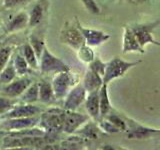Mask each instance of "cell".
I'll return each instance as SVG.
<instances>
[{
  "instance_id": "603a6c76",
  "label": "cell",
  "mask_w": 160,
  "mask_h": 150,
  "mask_svg": "<svg viewBox=\"0 0 160 150\" xmlns=\"http://www.w3.org/2000/svg\"><path fill=\"white\" fill-rule=\"evenodd\" d=\"M76 132L78 134H81L86 139H97L100 136L101 129L93 123H87L84 126L80 127Z\"/></svg>"
},
{
  "instance_id": "d6a6232c",
  "label": "cell",
  "mask_w": 160,
  "mask_h": 150,
  "mask_svg": "<svg viewBox=\"0 0 160 150\" xmlns=\"http://www.w3.org/2000/svg\"><path fill=\"white\" fill-rule=\"evenodd\" d=\"M81 1L84 4L85 8H86L90 13H92V14L100 13V8L94 0H81Z\"/></svg>"
},
{
  "instance_id": "e0dca14e",
  "label": "cell",
  "mask_w": 160,
  "mask_h": 150,
  "mask_svg": "<svg viewBox=\"0 0 160 150\" xmlns=\"http://www.w3.org/2000/svg\"><path fill=\"white\" fill-rule=\"evenodd\" d=\"M82 84L88 93L96 91V90H99L101 88V86L103 85V77L100 74L88 68V70L84 75Z\"/></svg>"
},
{
  "instance_id": "9c48e42d",
  "label": "cell",
  "mask_w": 160,
  "mask_h": 150,
  "mask_svg": "<svg viewBox=\"0 0 160 150\" xmlns=\"http://www.w3.org/2000/svg\"><path fill=\"white\" fill-rule=\"evenodd\" d=\"M87 90L85 89L82 83L76 84L65 96L63 108L66 110L76 111L80 105L85 102V99L87 97Z\"/></svg>"
},
{
  "instance_id": "f1b7e54d",
  "label": "cell",
  "mask_w": 160,
  "mask_h": 150,
  "mask_svg": "<svg viewBox=\"0 0 160 150\" xmlns=\"http://www.w3.org/2000/svg\"><path fill=\"white\" fill-rule=\"evenodd\" d=\"M88 68L93 70V71H95L96 73L100 74L103 77L104 73H105V68H106V63H104L100 58L95 57L92 61L89 63Z\"/></svg>"
},
{
  "instance_id": "ac0fdd59",
  "label": "cell",
  "mask_w": 160,
  "mask_h": 150,
  "mask_svg": "<svg viewBox=\"0 0 160 150\" xmlns=\"http://www.w3.org/2000/svg\"><path fill=\"white\" fill-rule=\"evenodd\" d=\"M99 104H100V119H103L111 111V103L108 95V84L103 83L99 90Z\"/></svg>"
},
{
  "instance_id": "52a82bcc",
  "label": "cell",
  "mask_w": 160,
  "mask_h": 150,
  "mask_svg": "<svg viewBox=\"0 0 160 150\" xmlns=\"http://www.w3.org/2000/svg\"><path fill=\"white\" fill-rule=\"evenodd\" d=\"M31 83L32 80L29 77L26 76L16 77L10 83L2 85L1 88H0V95L16 99L21 96V94L27 89V87Z\"/></svg>"
},
{
  "instance_id": "4dcf8cb0",
  "label": "cell",
  "mask_w": 160,
  "mask_h": 150,
  "mask_svg": "<svg viewBox=\"0 0 160 150\" xmlns=\"http://www.w3.org/2000/svg\"><path fill=\"white\" fill-rule=\"evenodd\" d=\"M105 119V118H103ZM99 128L101 129V131H105L106 133H118L120 132V129L117 128L114 124H112L107 119L100 120L99 121Z\"/></svg>"
},
{
  "instance_id": "7402d4cb",
  "label": "cell",
  "mask_w": 160,
  "mask_h": 150,
  "mask_svg": "<svg viewBox=\"0 0 160 150\" xmlns=\"http://www.w3.org/2000/svg\"><path fill=\"white\" fill-rule=\"evenodd\" d=\"M18 76L16 70H15L14 64H13V60L10 59V61L8 64L5 66V68L0 73V85H5L8 84Z\"/></svg>"
},
{
  "instance_id": "3957f363",
  "label": "cell",
  "mask_w": 160,
  "mask_h": 150,
  "mask_svg": "<svg viewBox=\"0 0 160 150\" xmlns=\"http://www.w3.org/2000/svg\"><path fill=\"white\" fill-rule=\"evenodd\" d=\"M51 83L56 99H62L65 98L71 88L78 84V77L76 76V74L72 73L70 70L63 71L55 74Z\"/></svg>"
},
{
  "instance_id": "8992f818",
  "label": "cell",
  "mask_w": 160,
  "mask_h": 150,
  "mask_svg": "<svg viewBox=\"0 0 160 150\" xmlns=\"http://www.w3.org/2000/svg\"><path fill=\"white\" fill-rule=\"evenodd\" d=\"M59 39L61 43L71 47L72 49H75L76 51L86 43L83 34L80 31L76 23L71 24L70 22H66L64 24L61 32H60Z\"/></svg>"
},
{
  "instance_id": "7a4b0ae2",
  "label": "cell",
  "mask_w": 160,
  "mask_h": 150,
  "mask_svg": "<svg viewBox=\"0 0 160 150\" xmlns=\"http://www.w3.org/2000/svg\"><path fill=\"white\" fill-rule=\"evenodd\" d=\"M39 70L42 74H57L59 72L69 71L70 67L63 60L50 52L47 46H45L39 59Z\"/></svg>"
},
{
  "instance_id": "f546056e",
  "label": "cell",
  "mask_w": 160,
  "mask_h": 150,
  "mask_svg": "<svg viewBox=\"0 0 160 150\" xmlns=\"http://www.w3.org/2000/svg\"><path fill=\"white\" fill-rule=\"evenodd\" d=\"M105 119H107L108 121H110L112 124H114L117 128L120 129V131H125V130L127 129L126 122H125L121 117L118 116V115H116V114L109 113L107 116L105 117Z\"/></svg>"
},
{
  "instance_id": "8fae6325",
  "label": "cell",
  "mask_w": 160,
  "mask_h": 150,
  "mask_svg": "<svg viewBox=\"0 0 160 150\" xmlns=\"http://www.w3.org/2000/svg\"><path fill=\"white\" fill-rule=\"evenodd\" d=\"M43 112L42 108L35 104H28V103H22V104H16L15 106L2 115V118H18V117H30V116H38Z\"/></svg>"
},
{
  "instance_id": "83f0119b",
  "label": "cell",
  "mask_w": 160,
  "mask_h": 150,
  "mask_svg": "<svg viewBox=\"0 0 160 150\" xmlns=\"http://www.w3.org/2000/svg\"><path fill=\"white\" fill-rule=\"evenodd\" d=\"M15 105H16V100L14 98H9L1 95L0 96V115H4L10 111Z\"/></svg>"
},
{
  "instance_id": "2e32d148",
  "label": "cell",
  "mask_w": 160,
  "mask_h": 150,
  "mask_svg": "<svg viewBox=\"0 0 160 150\" xmlns=\"http://www.w3.org/2000/svg\"><path fill=\"white\" fill-rule=\"evenodd\" d=\"M27 26H29V13L26 11H20L10 19L6 27V32L15 33L25 29Z\"/></svg>"
},
{
  "instance_id": "1f68e13d",
  "label": "cell",
  "mask_w": 160,
  "mask_h": 150,
  "mask_svg": "<svg viewBox=\"0 0 160 150\" xmlns=\"http://www.w3.org/2000/svg\"><path fill=\"white\" fill-rule=\"evenodd\" d=\"M30 0H3V6L6 9H13L26 4Z\"/></svg>"
},
{
  "instance_id": "ffe728a7",
  "label": "cell",
  "mask_w": 160,
  "mask_h": 150,
  "mask_svg": "<svg viewBox=\"0 0 160 150\" xmlns=\"http://www.w3.org/2000/svg\"><path fill=\"white\" fill-rule=\"evenodd\" d=\"M22 103L34 104L39 101V83L32 82L19 97Z\"/></svg>"
},
{
  "instance_id": "4316f807",
  "label": "cell",
  "mask_w": 160,
  "mask_h": 150,
  "mask_svg": "<svg viewBox=\"0 0 160 150\" xmlns=\"http://www.w3.org/2000/svg\"><path fill=\"white\" fill-rule=\"evenodd\" d=\"M12 56V47L5 46L0 48V73L8 64Z\"/></svg>"
},
{
  "instance_id": "277c9868",
  "label": "cell",
  "mask_w": 160,
  "mask_h": 150,
  "mask_svg": "<svg viewBox=\"0 0 160 150\" xmlns=\"http://www.w3.org/2000/svg\"><path fill=\"white\" fill-rule=\"evenodd\" d=\"M140 62L141 61L128 62L119 57H114L108 63H106V68H105V73L103 76V83L109 84L112 80L123 76L130 68H132L135 65H138Z\"/></svg>"
},
{
  "instance_id": "d4e9b609",
  "label": "cell",
  "mask_w": 160,
  "mask_h": 150,
  "mask_svg": "<svg viewBox=\"0 0 160 150\" xmlns=\"http://www.w3.org/2000/svg\"><path fill=\"white\" fill-rule=\"evenodd\" d=\"M29 43L31 44V46L33 47L34 51L36 52L37 57L40 59L41 57V54L43 52L44 47L46 46L45 45V40L42 36H39L37 34H31L29 36Z\"/></svg>"
},
{
  "instance_id": "ba28073f",
  "label": "cell",
  "mask_w": 160,
  "mask_h": 150,
  "mask_svg": "<svg viewBox=\"0 0 160 150\" xmlns=\"http://www.w3.org/2000/svg\"><path fill=\"white\" fill-rule=\"evenodd\" d=\"M40 122V116L30 117H18V118H6L0 124V128L6 131H18L26 128L35 127Z\"/></svg>"
},
{
  "instance_id": "836d02e7",
  "label": "cell",
  "mask_w": 160,
  "mask_h": 150,
  "mask_svg": "<svg viewBox=\"0 0 160 150\" xmlns=\"http://www.w3.org/2000/svg\"><path fill=\"white\" fill-rule=\"evenodd\" d=\"M129 3L134 4V5H140V4H144V3H147L150 2L151 0H127Z\"/></svg>"
},
{
  "instance_id": "30bf717a",
  "label": "cell",
  "mask_w": 160,
  "mask_h": 150,
  "mask_svg": "<svg viewBox=\"0 0 160 150\" xmlns=\"http://www.w3.org/2000/svg\"><path fill=\"white\" fill-rule=\"evenodd\" d=\"M89 118V115L78 113L76 111H73V110H66L64 117L63 132L66 134H73L80 127H82L88 121Z\"/></svg>"
},
{
  "instance_id": "484cf974",
  "label": "cell",
  "mask_w": 160,
  "mask_h": 150,
  "mask_svg": "<svg viewBox=\"0 0 160 150\" xmlns=\"http://www.w3.org/2000/svg\"><path fill=\"white\" fill-rule=\"evenodd\" d=\"M77 55H78V58L81 60L82 62L88 63V64L95 58L94 52L91 46H89L86 43L77 50Z\"/></svg>"
},
{
  "instance_id": "cb8c5ba5",
  "label": "cell",
  "mask_w": 160,
  "mask_h": 150,
  "mask_svg": "<svg viewBox=\"0 0 160 150\" xmlns=\"http://www.w3.org/2000/svg\"><path fill=\"white\" fill-rule=\"evenodd\" d=\"M13 64L15 70H16L18 76H25L29 71V64L27 63L26 59L24 58L22 53H17L14 55Z\"/></svg>"
},
{
  "instance_id": "5b68a950",
  "label": "cell",
  "mask_w": 160,
  "mask_h": 150,
  "mask_svg": "<svg viewBox=\"0 0 160 150\" xmlns=\"http://www.w3.org/2000/svg\"><path fill=\"white\" fill-rule=\"evenodd\" d=\"M160 24V20H155L152 22L147 23H135L130 25V28L132 29L133 33L135 34L139 44L141 47L144 48L145 45L149 43L155 44L160 47V43L153 36V31L156 29Z\"/></svg>"
},
{
  "instance_id": "7c38bea8",
  "label": "cell",
  "mask_w": 160,
  "mask_h": 150,
  "mask_svg": "<svg viewBox=\"0 0 160 150\" xmlns=\"http://www.w3.org/2000/svg\"><path fill=\"white\" fill-rule=\"evenodd\" d=\"M78 28L80 29V31L82 32L83 36L85 38V41L86 44L89 46H98V45H101L102 43L106 42L107 40L110 39V34L105 33L103 31H100V30H95V29H89V28H85L83 27L80 22L76 19L75 21Z\"/></svg>"
},
{
  "instance_id": "5bb4252c",
  "label": "cell",
  "mask_w": 160,
  "mask_h": 150,
  "mask_svg": "<svg viewBox=\"0 0 160 150\" xmlns=\"http://www.w3.org/2000/svg\"><path fill=\"white\" fill-rule=\"evenodd\" d=\"M48 1L47 0H39L35 3L31 11L29 13V26L30 28H34L42 22L45 15H46L47 9H48Z\"/></svg>"
},
{
  "instance_id": "4fadbf2b",
  "label": "cell",
  "mask_w": 160,
  "mask_h": 150,
  "mask_svg": "<svg viewBox=\"0 0 160 150\" xmlns=\"http://www.w3.org/2000/svg\"><path fill=\"white\" fill-rule=\"evenodd\" d=\"M124 34H123V46H122V52L128 53V52H139L144 53V48L141 47L139 44L138 40L133 33L132 29L128 25L124 26Z\"/></svg>"
},
{
  "instance_id": "6da1fadb",
  "label": "cell",
  "mask_w": 160,
  "mask_h": 150,
  "mask_svg": "<svg viewBox=\"0 0 160 150\" xmlns=\"http://www.w3.org/2000/svg\"><path fill=\"white\" fill-rule=\"evenodd\" d=\"M64 108H49L40 115V126L48 133H58L63 131L65 117Z\"/></svg>"
},
{
  "instance_id": "d6986e66",
  "label": "cell",
  "mask_w": 160,
  "mask_h": 150,
  "mask_svg": "<svg viewBox=\"0 0 160 150\" xmlns=\"http://www.w3.org/2000/svg\"><path fill=\"white\" fill-rule=\"evenodd\" d=\"M39 83V101L42 103H51L53 102L56 96H55L54 89L52 83H50L46 80H42Z\"/></svg>"
},
{
  "instance_id": "9a60e30c",
  "label": "cell",
  "mask_w": 160,
  "mask_h": 150,
  "mask_svg": "<svg viewBox=\"0 0 160 150\" xmlns=\"http://www.w3.org/2000/svg\"><path fill=\"white\" fill-rule=\"evenodd\" d=\"M100 90V89H99ZM99 90L89 92L85 99V108L88 115L95 121L100 119V104H99Z\"/></svg>"
},
{
  "instance_id": "44dd1931",
  "label": "cell",
  "mask_w": 160,
  "mask_h": 150,
  "mask_svg": "<svg viewBox=\"0 0 160 150\" xmlns=\"http://www.w3.org/2000/svg\"><path fill=\"white\" fill-rule=\"evenodd\" d=\"M21 53L26 59L27 63L29 64V67L33 70L39 69V58L37 57L36 52L34 51L33 47L29 42L25 43L21 48Z\"/></svg>"
}]
</instances>
